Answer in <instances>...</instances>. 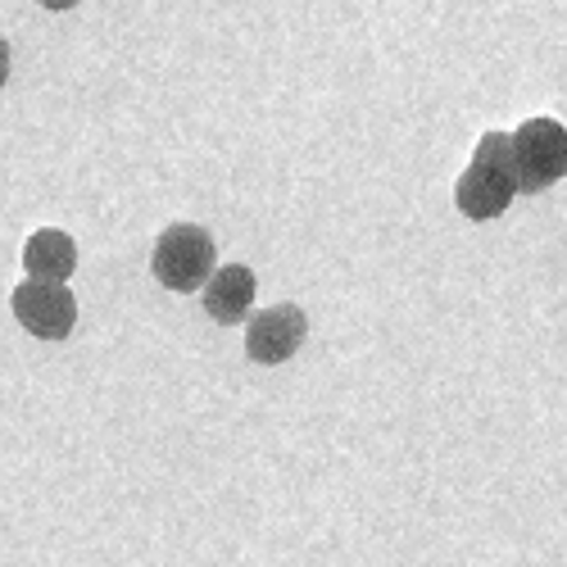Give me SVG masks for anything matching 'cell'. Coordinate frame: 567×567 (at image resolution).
<instances>
[{"label":"cell","mask_w":567,"mask_h":567,"mask_svg":"<svg viewBox=\"0 0 567 567\" xmlns=\"http://www.w3.org/2000/svg\"><path fill=\"white\" fill-rule=\"evenodd\" d=\"M14 318L23 322V332L41 337V341H64L78 322V300L69 287H51V281H23L14 287L10 300Z\"/></svg>","instance_id":"obj_4"},{"label":"cell","mask_w":567,"mask_h":567,"mask_svg":"<svg viewBox=\"0 0 567 567\" xmlns=\"http://www.w3.org/2000/svg\"><path fill=\"white\" fill-rule=\"evenodd\" d=\"M255 291H259V281H255V272L246 264H223L205 281L200 300H205V313L214 322H246L250 309H255Z\"/></svg>","instance_id":"obj_6"},{"label":"cell","mask_w":567,"mask_h":567,"mask_svg":"<svg viewBox=\"0 0 567 567\" xmlns=\"http://www.w3.org/2000/svg\"><path fill=\"white\" fill-rule=\"evenodd\" d=\"M517 196V173H513V146H508V132H486L477 141V155L463 168L458 186H454V200L472 223H486L499 218Z\"/></svg>","instance_id":"obj_1"},{"label":"cell","mask_w":567,"mask_h":567,"mask_svg":"<svg viewBox=\"0 0 567 567\" xmlns=\"http://www.w3.org/2000/svg\"><path fill=\"white\" fill-rule=\"evenodd\" d=\"M517 192H549L558 177H567V127L558 118H527L508 136Z\"/></svg>","instance_id":"obj_3"},{"label":"cell","mask_w":567,"mask_h":567,"mask_svg":"<svg viewBox=\"0 0 567 567\" xmlns=\"http://www.w3.org/2000/svg\"><path fill=\"white\" fill-rule=\"evenodd\" d=\"M218 268V250H214V236L196 223H173L159 231L155 255H151V272L159 287L177 291V296H192L205 291V281Z\"/></svg>","instance_id":"obj_2"},{"label":"cell","mask_w":567,"mask_h":567,"mask_svg":"<svg viewBox=\"0 0 567 567\" xmlns=\"http://www.w3.org/2000/svg\"><path fill=\"white\" fill-rule=\"evenodd\" d=\"M309 337V318L300 305H268L246 318V354L255 363H287Z\"/></svg>","instance_id":"obj_5"},{"label":"cell","mask_w":567,"mask_h":567,"mask_svg":"<svg viewBox=\"0 0 567 567\" xmlns=\"http://www.w3.org/2000/svg\"><path fill=\"white\" fill-rule=\"evenodd\" d=\"M10 82V45H6V37H0V86Z\"/></svg>","instance_id":"obj_8"},{"label":"cell","mask_w":567,"mask_h":567,"mask_svg":"<svg viewBox=\"0 0 567 567\" xmlns=\"http://www.w3.org/2000/svg\"><path fill=\"white\" fill-rule=\"evenodd\" d=\"M23 268H28V281H51V287H64L78 268V246L73 236L60 231V227H41L28 236L23 246Z\"/></svg>","instance_id":"obj_7"}]
</instances>
